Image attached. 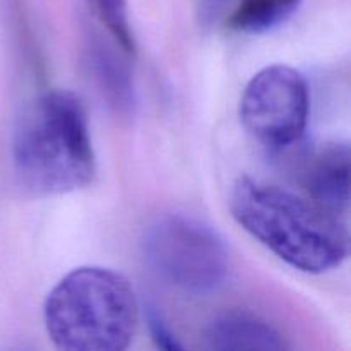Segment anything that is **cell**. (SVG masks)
Returning a JSON list of instances; mask_svg holds the SVG:
<instances>
[{
	"label": "cell",
	"instance_id": "cell-2",
	"mask_svg": "<svg viewBox=\"0 0 351 351\" xmlns=\"http://www.w3.org/2000/svg\"><path fill=\"white\" fill-rule=\"evenodd\" d=\"M230 211L257 242L302 273H329L348 257L341 219L283 187L240 177L230 192Z\"/></svg>",
	"mask_w": 351,
	"mask_h": 351
},
{
	"label": "cell",
	"instance_id": "cell-3",
	"mask_svg": "<svg viewBox=\"0 0 351 351\" xmlns=\"http://www.w3.org/2000/svg\"><path fill=\"white\" fill-rule=\"evenodd\" d=\"M139 302L122 273L81 266L47 295L43 322L48 339L62 351H122L132 343Z\"/></svg>",
	"mask_w": 351,
	"mask_h": 351
},
{
	"label": "cell",
	"instance_id": "cell-11",
	"mask_svg": "<svg viewBox=\"0 0 351 351\" xmlns=\"http://www.w3.org/2000/svg\"><path fill=\"white\" fill-rule=\"evenodd\" d=\"M146 322L147 328H149L151 331V336H153V341L156 343L158 348L167 351L182 350V345L177 341V338H175V335L171 332V329L168 328L163 315H161L153 305H147L146 307Z\"/></svg>",
	"mask_w": 351,
	"mask_h": 351
},
{
	"label": "cell",
	"instance_id": "cell-4",
	"mask_svg": "<svg viewBox=\"0 0 351 351\" xmlns=\"http://www.w3.org/2000/svg\"><path fill=\"white\" fill-rule=\"evenodd\" d=\"M141 252L151 273L168 287L206 295L225 285L230 252L208 223L189 215H163L146 226Z\"/></svg>",
	"mask_w": 351,
	"mask_h": 351
},
{
	"label": "cell",
	"instance_id": "cell-6",
	"mask_svg": "<svg viewBox=\"0 0 351 351\" xmlns=\"http://www.w3.org/2000/svg\"><path fill=\"white\" fill-rule=\"evenodd\" d=\"M350 146L326 143L304 158L300 180L312 202L341 219L350 208Z\"/></svg>",
	"mask_w": 351,
	"mask_h": 351
},
{
	"label": "cell",
	"instance_id": "cell-8",
	"mask_svg": "<svg viewBox=\"0 0 351 351\" xmlns=\"http://www.w3.org/2000/svg\"><path fill=\"white\" fill-rule=\"evenodd\" d=\"M86 65L103 98L120 113H129L136 103L134 82L122 58L117 57L108 45L93 40L86 50Z\"/></svg>",
	"mask_w": 351,
	"mask_h": 351
},
{
	"label": "cell",
	"instance_id": "cell-10",
	"mask_svg": "<svg viewBox=\"0 0 351 351\" xmlns=\"http://www.w3.org/2000/svg\"><path fill=\"white\" fill-rule=\"evenodd\" d=\"M96 19L105 26L113 43L127 57H134L137 50L136 36L129 19L127 0H86Z\"/></svg>",
	"mask_w": 351,
	"mask_h": 351
},
{
	"label": "cell",
	"instance_id": "cell-9",
	"mask_svg": "<svg viewBox=\"0 0 351 351\" xmlns=\"http://www.w3.org/2000/svg\"><path fill=\"white\" fill-rule=\"evenodd\" d=\"M302 0H240L226 24L235 33L261 34L287 23Z\"/></svg>",
	"mask_w": 351,
	"mask_h": 351
},
{
	"label": "cell",
	"instance_id": "cell-1",
	"mask_svg": "<svg viewBox=\"0 0 351 351\" xmlns=\"http://www.w3.org/2000/svg\"><path fill=\"white\" fill-rule=\"evenodd\" d=\"M14 175L36 195H57L88 187L96 156L84 105L69 89H50L26 103L10 141Z\"/></svg>",
	"mask_w": 351,
	"mask_h": 351
},
{
	"label": "cell",
	"instance_id": "cell-5",
	"mask_svg": "<svg viewBox=\"0 0 351 351\" xmlns=\"http://www.w3.org/2000/svg\"><path fill=\"white\" fill-rule=\"evenodd\" d=\"M311 95L304 75L288 65H269L243 89L240 120L247 132L271 149H285L304 137Z\"/></svg>",
	"mask_w": 351,
	"mask_h": 351
},
{
	"label": "cell",
	"instance_id": "cell-12",
	"mask_svg": "<svg viewBox=\"0 0 351 351\" xmlns=\"http://www.w3.org/2000/svg\"><path fill=\"white\" fill-rule=\"evenodd\" d=\"M195 2H197V7L199 10H201L202 16L213 17L218 12H221V10L225 9L230 2H233V0H195Z\"/></svg>",
	"mask_w": 351,
	"mask_h": 351
},
{
	"label": "cell",
	"instance_id": "cell-7",
	"mask_svg": "<svg viewBox=\"0 0 351 351\" xmlns=\"http://www.w3.org/2000/svg\"><path fill=\"white\" fill-rule=\"evenodd\" d=\"M206 348L216 351L285 350L283 336L264 319L247 312L218 315L204 331Z\"/></svg>",
	"mask_w": 351,
	"mask_h": 351
}]
</instances>
